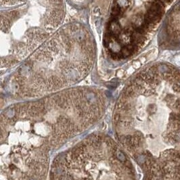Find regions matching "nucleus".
<instances>
[{
	"mask_svg": "<svg viewBox=\"0 0 180 180\" xmlns=\"http://www.w3.org/2000/svg\"><path fill=\"white\" fill-rule=\"evenodd\" d=\"M106 107L105 92L87 86L10 105L1 114V162L50 172L51 153L95 126Z\"/></svg>",
	"mask_w": 180,
	"mask_h": 180,
	"instance_id": "nucleus-1",
	"label": "nucleus"
},
{
	"mask_svg": "<svg viewBox=\"0 0 180 180\" xmlns=\"http://www.w3.org/2000/svg\"><path fill=\"white\" fill-rule=\"evenodd\" d=\"M96 46L84 24L62 25L25 60L6 81L13 99L34 100L75 87L93 69Z\"/></svg>",
	"mask_w": 180,
	"mask_h": 180,
	"instance_id": "nucleus-2",
	"label": "nucleus"
},
{
	"mask_svg": "<svg viewBox=\"0 0 180 180\" xmlns=\"http://www.w3.org/2000/svg\"><path fill=\"white\" fill-rule=\"evenodd\" d=\"M64 0H1V66L13 69L62 26Z\"/></svg>",
	"mask_w": 180,
	"mask_h": 180,
	"instance_id": "nucleus-3",
	"label": "nucleus"
},
{
	"mask_svg": "<svg viewBox=\"0 0 180 180\" xmlns=\"http://www.w3.org/2000/svg\"><path fill=\"white\" fill-rule=\"evenodd\" d=\"M49 180H136L129 156L115 137L88 135L54 159Z\"/></svg>",
	"mask_w": 180,
	"mask_h": 180,
	"instance_id": "nucleus-4",
	"label": "nucleus"
},
{
	"mask_svg": "<svg viewBox=\"0 0 180 180\" xmlns=\"http://www.w3.org/2000/svg\"><path fill=\"white\" fill-rule=\"evenodd\" d=\"M71 1L74 4H82V3H83V2L86 1L87 0H71Z\"/></svg>",
	"mask_w": 180,
	"mask_h": 180,
	"instance_id": "nucleus-5",
	"label": "nucleus"
}]
</instances>
